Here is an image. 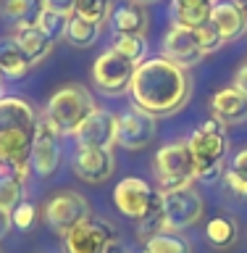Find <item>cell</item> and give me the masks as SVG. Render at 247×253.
<instances>
[{"label":"cell","mask_w":247,"mask_h":253,"mask_svg":"<svg viewBox=\"0 0 247 253\" xmlns=\"http://www.w3.org/2000/svg\"><path fill=\"white\" fill-rule=\"evenodd\" d=\"M32 66L29 61L21 55V50L13 42H3L0 45V77L8 79H21Z\"/></svg>","instance_id":"cell-25"},{"label":"cell","mask_w":247,"mask_h":253,"mask_svg":"<svg viewBox=\"0 0 247 253\" xmlns=\"http://www.w3.org/2000/svg\"><path fill=\"white\" fill-rule=\"evenodd\" d=\"M116 169V158L110 148H76L74 156V171L82 182L100 185L106 182Z\"/></svg>","instance_id":"cell-15"},{"label":"cell","mask_w":247,"mask_h":253,"mask_svg":"<svg viewBox=\"0 0 247 253\" xmlns=\"http://www.w3.org/2000/svg\"><path fill=\"white\" fill-rule=\"evenodd\" d=\"M0 100H3V82H0Z\"/></svg>","instance_id":"cell-38"},{"label":"cell","mask_w":247,"mask_h":253,"mask_svg":"<svg viewBox=\"0 0 247 253\" xmlns=\"http://www.w3.org/2000/svg\"><path fill=\"white\" fill-rule=\"evenodd\" d=\"M232 3H234L237 8H240L242 13H245V21H247V0H232Z\"/></svg>","instance_id":"cell-36"},{"label":"cell","mask_w":247,"mask_h":253,"mask_svg":"<svg viewBox=\"0 0 247 253\" xmlns=\"http://www.w3.org/2000/svg\"><path fill=\"white\" fill-rule=\"evenodd\" d=\"M35 219H37V209H35L29 201H21V203L11 211V221H13L19 229H29L32 224H35Z\"/></svg>","instance_id":"cell-31"},{"label":"cell","mask_w":247,"mask_h":253,"mask_svg":"<svg viewBox=\"0 0 247 253\" xmlns=\"http://www.w3.org/2000/svg\"><path fill=\"white\" fill-rule=\"evenodd\" d=\"M113 50L121 53V55H126V58L134 61V63H140L142 58H145L147 42H145V37H137V35H116Z\"/></svg>","instance_id":"cell-28"},{"label":"cell","mask_w":247,"mask_h":253,"mask_svg":"<svg viewBox=\"0 0 247 253\" xmlns=\"http://www.w3.org/2000/svg\"><path fill=\"white\" fill-rule=\"evenodd\" d=\"M3 171H5V166H3V164H0V174H3Z\"/></svg>","instance_id":"cell-40"},{"label":"cell","mask_w":247,"mask_h":253,"mask_svg":"<svg viewBox=\"0 0 247 253\" xmlns=\"http://www.w3.org/2000/svg\"><path fill=\"white\" fill-rule=\"evenodd\" d=\"M205 237H208L211 245L216 248H229L234 240H237V224L234 219L229 216H216L208 221V229H205Z\"/></svg>","instance_id":"cell-26"},{"label":"cell","mask_w":247,"mask_h":253,"mask_svg":"<svg viewBox=\"0 0 247 253\" xmlns=\"http://www.w3.org/2000/svg\"><path fill=\"white\" fill-rule=\"evenodd\" d=\"M234 87L240 92L247 95V63H242L240 69H237V74H234Z\"/></svg>","instance_id":"cell-34"},{"label":"cell","mask_w":247,"mask_h":253,"mask_svg":"<svg viewBox=\"0 0 247 253\" xmlns=\"http://www.w3.org/2000/svg\"><path fill=\"white\" fill-rule=\"evenodd\" d=\"M110 24H113L116 35H137V37H145V32H147L145 3H140V0H126V3L116 5L113 11H110Z\"/></svg>","instance_id":"cell-19"},{"label":"cell","mask_w":247,"mask_h":253,"mask_svg":"<svg viewBox=\"0 0 247 253\" xmlns=\"http://www.w3.org/2000/svg\"><path fill=\"white\" fill-rule=\"evenodd\" d=\"M140 3H155V0H140Z\"/></svg>","instance_id":"cell-39"},{"label":"cell","mask_w":247,"mask_h":253,"mask_svg":"<svg viewBox=\"0 0 247 253\" xmlns=\"http://www.w3.org/2000/svg\"><path fill=\"white\" fill-rule=\"evenodd\" d=\"M132 100L150 116H166L179 111L189 98L187 69L169 58H147L137 63L132 79Z\"/></svg>","instance_id":"cell-1"},{"label":"cell","mask_w":247,"mask_h":253,"mask_svg":"<svg viewBox=\"0 0 247 253\" xmlns=\"http://www.w3.org/2000/svg\"><path fill=\"white\" fill-rule=\"evenodd\" d=\"M211 27L218 32L221 42H234L240 40L245 32H247V21H245V13L237 8L234 3H216L211 11Z\"/></svg>","instance_id":"cell-18"},{"label":"cell","mask_w":247,"mask_h":253,"mask_svg":"<svg viewBox=\"0 0 247 253\" xmlns=\"http://www.w3.org/2000/svg\"><path fill=\"white\" fill-rule=\"evenodd\" d=\"M47 11H55V13H63V16H71L76 8V0H42Z\"/></svg>","instance_id":"cell-33"},{"label":"cell","mask_w":247,"mask_h":253,"mask_svg":"<svg viewBox=\"0 0 247 253\" xmlns=\"http://www.w3.org/2000/svg\"><path fill=\"white\" fill-rule=\"evenodd\" d=\"M11 42L21 50V55L29 61V66L42 63L47 55H50V50H53V40L47 37L37 24L35 27H16Z\"/></svg>","instance_id":"cell-17"},{"label":"cell","mask_w":247,"mask_h":253,"mask_svg":"<svg viewBox=\"0 0 247 253\" xmlns=\"http://www.w3.org/2000/svg\"><path fill=\"white\" fill-rule=\"evenodd\" d=\"M211 111H213V119L224 126L242 124L247 122V95L240 92L234 84L224 87V90H218L211 98Z\"/></svg>","instance_id":"cell-16"},{"label":"cell","mask_w":247,"mask_h":253,"mask_svg":"<svg viewBox=\"0 0 247 253\" xmlns=\"http://www.w3.org/2000/svg\"><path fill=\"white\" fill-rule=\"evenodd\" d=\"M155 116L145 114L142 108H129L121 116H116V145L126 150H142L155 140Z\"/></svg>","instance_id":"cell-9"},{"label":"cell","mask_w":247,"mask_h":253,"mask_svg":"<svg viewBox=\"0 0 247 253\" xmlns=\"http://www.w3.org/2000/svg\"><path fill=\"white\" fill-rule=\"evenodd\" d=\"M153 171H155L158 187L163 193L192 187L197 166H195V158H192V150H189L187 140H174L158 150L155 161H153Z\"/></svg>","instance_id":"cell-5"},{"label":"cell","mask_w":247,"mask_h":253,"mask_svg":"<svg viewBox=\"0 0 247 253\" xmlns=\"http://www.w3.org/2000/svg\"><path fill=\"white\" fill-rule=\"evenodd\" d=\"M37 124V111L24 98L0 100V164L8 169H29Z\"/></svg>","instance_id":"cell-2"},{"label":"cell","mask_w":247,"mask_h":253,"mask_svg":"<svg viewBox=\"0 0 247 253\" xmlns=\"http://www.w3.org/2000/svg\"><path fill=\"white\" fill-rule=\"evenodd\" d=\"M100 37V24L95 21H87L82 16H69V29H66V40L74 47H90L98 42Z\"/></svg>","instance_id":"cell-24"},{"label":"cell","mask_w":247,"mask_h":253,"mask_svg":"<svg viewBox=\"0 0 247 253\" xmlns=\"http://www.w3.org/2000/svg\"><path fill=\"white\" fill-rule=\"evenodd\" d=\"M116 245H118L116 227L98 216H87L71 232L63 235V251L66 253H108Z\"/></svg>","instance_id":"cell-6"},{"label":"cell","mask_w":247,"mask_h":253,"mask_svg":"<svg viewBox=\"0 0 247 253\" xmlns=\"http://www.w3.org/2000/svg\"><path fill=\"white\" fill-rule=\"evenodd\" d=\"M205 211L203 195L192 187H181L163 193V219L169 232H184V229L195 227Z\"/></svg>","instance_id":"cell-7"},{"label":"cell","mask_w":247,"mask_h":253,"mask_svg":"<svg viewBox=\"0 0 247 253\" xmlns=\"http://www.w3.org/2000/svg\"><path fill=\"white\" fill-rule=\"evenodd\" d=\"M187 145L192 150V158L197 166L195 179L216 182L218 177H224V158H226V148H229V134H226L224 124L216 122V119L203 122L189 134Z\"/></svg>","instance_id":"cell-3"},{"label":"cell","mask_w":247,"mask_h":253,"mask_svg":"<svg viewBox=\"0 0 247 253\" xmlns=\"http://www.w3.org/2000/svg\"><path fill=\"white\" fill-rule=\"evenodd\" d=\"M224 179L232 193L247 195V148H242L240 153L232 158L229 169H224Z\"/></svg>","instance_id":"cell-27"},{"label":"cell","mask_w":247,"mask_h":253,"mask_svg":"<svg viewBox=\"0 0 247 253\" xmlns=\"http://www.w3.org/2000/svg\"><path fill=\"white\" fill-rule=\"evenodd\" d=\"M90 216V203L84 201L79 193H61L47 201L45 206V221L50 224L55 235H66L71 232L79 221H84Z\"/></svg>","instance_id":"cell-10"},{"label":"cell","mask_w":247,"mask_h":253,"mask_svg":"<svg viewBox=\"0 0 247 253\" xmlns=\"http://www.w3.org/2000/svg\"><path fill=\"white\" fill-rule=\"evenodd\" d=\"M11 224H13V221H11V211H3V209H0V240L8 235Z\"/></svg>","instance_id":"cell-35"},{"label":"cell","mask_w":247,"mask_h":253,"mask_svg":"<svg viewBox=\"0 0 247 253\" xmlns=\"http://www.w3.org/2000/svg\"><path fill=\"white\" fill-rule=\"evenodd\" d=\"M27 171L29 169H8L0 174V209L13 211L24 198V187H27Z\"/></svg>","instance_id":"cell-21"},{"label":"cell","mask_w":247,"mask_h":253,"mask_svg":"<svg viewBox=\"0 0 247 253\" xmlns=\"http://www.w3.org/2000/svg\"><path fill=\"white\" fill-rule=\"evenodd\" d=\"M29 164L39 177H53L55 169L61 166V132L47 119H39V124H37Z\"/></svg>","instance_id":"cell-12"},{"label":"cell","mask_w":247,"mask_h":253,"mask_svg":"<svg viewBox=\"0 0 247 253\" xmlns=\"http://www.w3.org/2000/svg\"><path fill=\"white\" fill-rule=\"evenodd\" d=\"M155 193L158 190H153L145 179L124 177L116 185V190H113V203H116V209L121 211L124 216L140 221L150 211V206H153V201H155Z\"/></svg>","instance_id":"cell-13"},{"label":"cell","mask_w":247,"mask_h":253,"mask_svg":"<svg viewBox=\"0 0 247 253\" xmlns=\"http://www.w3.org/2000/svg\"><path fill=\"white\" fill-rule=\"evenodd\" d=\"M76 148H110L116 145V114L95 108L74 132Z\"/></svg>","instance_id":"cell-14"},{"label":"cell","mask_w":247,"mask_h":253,"mask_svg":"<svg viewBox=\"0 0 247 253\" xmlns=\"http://www.w3.org/2000/svg\"><path fill=\"white\" fill-rule=\"evenodd\" d=\"M213 5H216V0H171V11L176 24H184V27L192 29L211 21Z\"/></svg>","instance_id":"cell-20"},{"label":"cell","mask_w":247,"mask_h":253,"mask_svg":"<svg viewBox=\"0 0 247 253\" xmlns=\"http://www.w3.org/2000/svg\"><path fill=\"white\" fill-rule=\"evenodd\" d=\"M42 11H45L42 0H5L3 5V16L8 21H13L16 27H35Z\"/></svg>","instance_id":"cell-22"},{"label":"cell","mask_w":247,"mask_h":253,"mask_svg":"<svg viewBox=\"0 0 247 253\" xmlns=\"http://www.w3.org/2000/svg\"><path fill=\"white\" fill-rule=\"evenodd\" d=\"M134 71H137V63L129 61L121 53H116L113 47L106 50V53H100L98 61L92 63L95 84L108 95H121V92L129 90L132 79H134Z\"/></svg>","instance_id":"cell-8"},{"label":"cell","mask_w":247,"mask_h":253,"mask_svg":"<svg viewBox=\"0 0 247 253\" xmlns=\"http://www.w3.org/2000/svg\"><path fill=\"white\" fill-rule=\"evenodd\" d=\"M37 27L45 32L47 37L53 40H61V37H66V29H69V16H63V13H55V11H45L39 13V21H37Z\"/></svg>","instance_id":"cell-30"},{"label":"cell","mask_w":247,"mask_h":253,"mask_svg":"<svg viewBox=\"0 0 247 253\" xmlns=\"http://www.w3.org/2000/svg\"><path fill=\"white\" fill-rule=\"evenodd\" d=\"M95 108L98 106H95L92 95L82 84H69V87H61L58 92H53V98L47 100V108H45V119L61 134H74Z\"/></svg>","instance_id":"cell-4"},{"label":"cell","mask_w":247,"mask_h":253,"mask_svg":"<svg viewBox=\"0 0 247 253\" xmlns=\"http://www.w3.org/2000/svg\"><path fill=\"white\" fill-rule=\"evenodd\" d=\"M197 32H200V42H203V50H205V55L208 53H213V50H218L221 45V37H218V32L211 27V21L208 24H203V27H197Z\"/></svg>","instance_id":"cell-32"},{"label":"cell","mask_w":247,"mask_h":253,"mask_svg":"<svg viewBox=\"0 0 247 253\" xmlns=\"http://www.w3.org/2000/svg\"><path fill=\"white\" fill-rule=\"evenodd\" d=\"M161 50H163V58L179 63V66H184V69L205 58L200 32L192 29V27H184V24H176V21L171 24L169 32H166Z\"/></svg>","instance_id":"cell-11"},{"label":"cell","mask_w":247,"mask_h":253,"mask_svg":"<svg viewBox=\"0 0 247 253\" xmlns=\"http://www.w3.org/2000/svg\"><path fill=\"white\" fill-rule=\"evenodd\" d=\"M108 253H126V251L121 248V245H116V248H113V251H108Z\"/></svg>","instance_id":"cell-37"},{"label":"cell","mask_w":247,"mask_h":253,"mask_svg":"<svg viewBox=\"0 0 247 253\" xmlns=\"http://www.w3.org/2000/svg\"><path fill=\"white\" fill-rule=\"evenodd\" d=\"M142 253H192V245L181 232H161L142 243Z\"/></svg>","instance_id":"cell-23"},{"label":"cell","mask_w":247,"mask_h":253,"mask_svg":"<svg viewBox=\"0 0 247 253\" xmlns=\"http://www.w3.org/2000/svg\"><path fill=\"white\" fill-rule=\"evenodd\" d=\"M74 16H82L87 21L103 24L110 16V0H76Z\"/></svg>","instance_id":"cell-29"}]
</instances>
